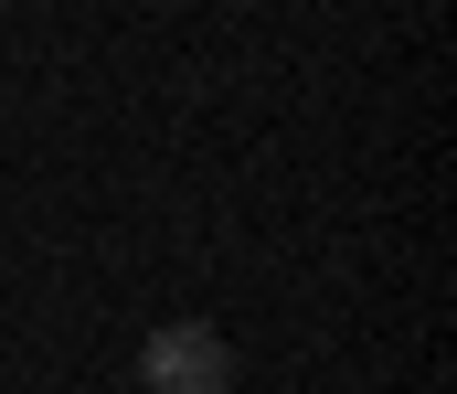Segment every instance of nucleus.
<instances>
[{"mask_svg": "<svg viewBox=\"0 0 457 394\" xmlns=\"http://www.w3.org/2000/svg\"><path fill=\"white\" fill-rule=\"evenodd\" d=\"M138 394H234V341L213 320H160L138 341Z\"/></svg>", "mask_w": 457, "mask_h": 394, "instance_id": "1", "label": "nucleus"}]
</instances>
